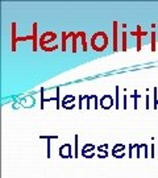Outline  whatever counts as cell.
<instances>
[{
	"mask_svg": "<svg viewBox=\"0 0 158 178\" xmlns=\"http://www.w3.org/2000/svg\"><path fill=\"white\" fill-rule=\"evenodd\" d=\"M108 42H109V40H108V36L105 32H96L90 40L91 48L95 52H103L104 49H107Z\"/></svg>",
	"mask_w": 158,
	"mask_h": 178,
	"instance_id": "cell-1",
	"label": "cell"
},
{
	"mask_svg": "<svg viewBox=\"0 0 158 178\" xmlns=\"http://www.w3.org/2000/svg\"><path fill=\"white\" fill-rule=\"evenodd\" d=\"M57 40V34L54 32H45L43 34L40 36V48L42 49V50H45V49L47 48V44H51Z\"/></svg>",
	"mask_w": 158,
	"mask_h": 178,
	"instance_id": "cell-2",
	"label": "cell"
},
{
	"mask_svg": "<svg viewBox=\"0 0 158 178\" xmlns=\"http://www.w3.org/2000/svg\"><path fill=\"white\" fill-rule=\"evenodd\" d=\"M58 153H59V156L62 158H71V157H74V156H73L71 144H63V145H61Z\"/></svg>",
	"mask_w": 158,
	"mask_h": 178,
	"instance_id": "cell-3",
	"label": "cell"
},
{
	"mask_svg": "<svg viewBox=\"0 0 158 178\" xmlns=\"http://www.w3.org/2000/svg\"><path fill=\"white\" fill-rule=\"evenodd\" d=\"M99 103H100V107L104 110H109L111 107H113V104L116 103L115 100H113V98L111 95H103L102 96V99L99 100Z\"/></svg>",
	"mask_w": 158,
	"mask_h": 178,
	"instance_id": "cell-4",
	"label": "cell"
},
{
	"mask_svg": "<svg viewBox=\"0 0 158 178\" xmlns=\"http://www.w3.org/2000/svg\"><path fill=\"white\" fill-rule=\"evenodd\" d=\"M95 145L94 144H86L82 148V156L86 158H92L95 156Z\"/></svg>",
	"mask_w": 158,
	"mask_h": 178,
	"instance_id": "cell-5",
	"label": "cell"
},
{
	"mask_svg": "<svg viewBox=\"0 0 158 178\" xmlns=\"http://www.w3.org/2000/svg\"><path fill=\"white\" fill-rule=\"evenodd\" d=\"M62 107L66 110H71L75 107V98L74 95H66L62 99Z\"/></svg>",
	"mask_w": 158,
	"mask_h": 178,
	"instance_id": "cell-6",
	"label": "cell"
},
{
	"mask_svg": "<svg viewBox=\"0 0 158 178\" xmlns=\"http://www.w3.org/2000/svg\"><path fill=\"white\" fill-rule=\"evenodd\" d=\"M38 28V24L37 23H34L33 24V29H32V36H33V46H32V50L33 52H37V49H38V45H40V44H38V41H40V38L37 37V29Z\"/></svg>",
	"mask_w": 158,
	"mask_h": 178,
	"instance_id": "cell-7",
	"label": "cell"
},
{
	"mask_svg": "<svg viewBox=\"0 0 158 178\" xmlns=\"http://www.w3.org/2000/svg\"><path fill=\"white\" fill-rule=\"evenodd\" d=\"M132 36H137V52L141 50V37L142 36H148V32H141V28L137 26V30H134V32H132Z\"/></svg>",
	"mask_w": 158,
	"mask_h": 178,
	"instance_id": "cell-8",
	"label": "cell"
},
{
	"mask_svg": "<svg viewBox=\"0 0 158 178\" xmlns=\"http://www.w3.org/2000/svg\"><path fill=\"white\" fill-rule=\"evenodd\" d=\"M12 29H11V34H12V40H11V48H12V52H16V40H17V36H16V23H12Z\"/></svg>",
	"mask_w": 158,
	"mask_h": 178,
	"instance_id": "cell-9",
	"label": "cell"
},
{
	"mask_svg": "<svg viewBox=\"0 0 158 178\" xmlns=\"http://www.w3.org/2000/svg\"><path fill=\"white\" fill-rule=\"evenodd\" d=\"M112 26H113V52H117V44H118V40H117V28H118V24L117 21H113L112 23Z\"/></svg>",
	"mask_w": 158,
	"mask_h": 178,
	"instance_id": "cell-10",
	"label": "cell"
},
{
	"mask_svg": "<svg viewBox=\"0 0 158 178\" xmlns=\"http://www.w3.org/2000/svg\"><path fill=\"white\" fill-rule=\"evenodd\" d=\"M40 139H45V140H47V156H46V157H47V158H50V157H51V150H50V141H51L53 139H58V135H50V136L41 135V136H40Z\"/></svg>",
	"mask_w": 158,
	"mask_h": 178,
	"instance_id": "cell-11",
	"label": "cell"
},
{
	"mask_svg": "<svg viewBox=\"0 0 158 178\" xmlns=\"http://www.w3.org/2000/svg\"><path fill=\"white\" fill-rule=\"evenodd\" d=\"M125 148H126V146H125L124 144H116V145L112 148V156L116 158L118 154H121V153L125 152Z\"/></svg>",
	"mask_w": 158,
	"mask_h": 178,
	"instance_id": "cell-12",
	"label": "cell"
},
{
	"mask_svg": "<svg viewBox=\"0 0 158 178\" xmlns=\"http://www.w3.org/2000/svg\"><path fill=\"white\" fill-rule=\"evenodd\" d=\"M79 33V38L82 41V48H83V52L87 50V41H86V33L85 32H78Z\"/></svg>",
	"mask_w": 158,
	"mask_h": 178,
	"instance_id": "cell-13",
	"label": "cell"
},
{
	"mask_svg": "<svg viewBox=\"0 0 158 178\" xmlns=\"http://www.w3.org/2000/svg\"><path fill=\"white\" fill-rule=\"evenodd\" d=\"M67 38H70L69 32H62V44H61V49H62V52L66 50V41H67Z\"/></svg>",
	"mask_w": 158,
	"mask_h": 178,
	"instance_id": "cell-14",
	"label": "cell"
},
{
	"mask_svg": "<svg viewBox=\"0 0 158 178\" xmlns=\"http://www.w3.org/2000/svg\"><path fill=\"white\" fill-rule=\"evenodd\" d=\"M79 36H78V32L73 34L71 37V41H73V53H77V41H78Z\"/></svg>",
	"mask_w": 158,
	"mask_h": 178,
	"instance_id": "cell-15",
	"label": "cell"
},
{
	"mask_svg": "<svg viewBox=\"0 0 158 178\" xmlns=\"http://www.w3.org/2000/svg\"><path fill=\"white\" fill-rule=\"evenodd\" d=\"M75 139V144H74V157H79V152H78V141H79V136L75 135L74 136Z\"/></svg>",
	"mask_w": 158,
	"mask_h": 178,
	"instance_id": "cell-16",
	"label": "cell"
},
{
	"mask_svg": "<svg viewBox=\"0 0 158 178\" xmlns=\"http://www.w3.org/2000/svg\"><path fill=\"white\" fill-rule=\"evenodd\" d=\"M153 91H154V92H153V94H154V104H153V108H154V110H157L158 108V88L157 87H154V88H153Z\"/></svg>",
	"mask_w": 158,
	"mask_h": 178,
	"instance_id": "cell-17",
	"label": "cell"
},
{
	"mask_svg": "<svg viewBox=\"0 0 158 178\" xmlns=\"http://www.w3.org/2000/svg\"><path fill=\"white\" fill-rule=\"evenodd\" d=\"M126 38H128V34L126 32L122 33V50L126 52V49H128V45H126Z\"/></svg>",
	"mask_w": 158,
	"mask_h": 178,
	"instance_id": "cell-18",
	"label": "cell"
},
{
	"mask_svg": "<svg viewBox=\"0 0 158 178\" xmlns=\"http://www.w3.org/2000/svg\"><path fill=\"white\" fill-rule=\"evenodd\" d=\"M150 37H152V52H154L156 50V37H157V34H156V32H152V34H150Z\"/></svg>",
	"mask_w": 158,
	"mask_h": 178,
	"instance_id": "cell-19",
	"label": "cell"
},
{
	"mask_svg": "<svg viewBox=\"0 0 158 178\" xmlns=\"http://www.w3.org/2000/svg\"><path fill=\"white\" fill-rule=\"evenodd\" d=\"M132 98L134 99V106H133V108H134V110H137V104H138V103H137V100L140 99V95L137 94V90H134V91H133V95H132Z\"/></svg>",
	"mask_w": 158,
	"mask_h": 178,
	"instance_id": "cell-20",
	"label": "cell"
},
{
	"mask_svg": "<svg viewBox=\"0 0 158 178\" xmlns=\"http://www.w3.org/2000/svg\"><path fill=\"white\" fill-rule=\"evenodd\" d=\"M96 150H98V152H107V150H108V144H103V145L96 146Z\"/></svg>",
	"mask_w": 158,
	"mask_h": 178,
	"instance_id": "cell-21",
	"label": "cell"
},
{
	"mask_svg": "<svg viewBox=\"0 0 158 178\" xmlns=\"http://www.w3.org/2000/svg\"><path fill=\"white\" fill-rule=\"evenodd\" d=\"M86 98H87V95H81V96H79V104H78L79 110H82V108H83V100H85Z\"/></svg>",
	"mask_w": 158,
	"mask_h": 178,
	"instance_id": "cell-22",
	"label": "cell"
},
{
	"mask_svg": "<svg viewBox=\"0 0 158 178\" xmlns=\"http://www.w3.org/2000/svg\"><path fill=\"white\" fill-rule=\"evenodd\" d=\"M118 90H120V87L116 86V108H120V104H118Z\"/></svg>",
	"mask_w": 158,
	"mask_h": 178,
	"instance_id": "cell-23",
	"label": "cell"
},
{
	"mask_svg": "<svg viewBox=\"0 0 158 178\" xmlns=\"http://www.w3.org/2000/svg\"><path fill=\"white\" fill-rule=\"evenodd\" d=\"M150 157H152V158L156 157V146H154V144L150 145Z\"/></svg>",
	"mask_w": 158,
	"mask_h": 178,
	"instance_id": "cell-24",
	"label": "cell"
},
{
	"mask_svg": "<svg viewBox=\"0 0 158 178\" xmlns=\"http://www.w3.org/2000/svg\"><path fill=\"white\" fill-rule=\"evenodd\" d=\"M144 157H145V158L150 157V154L148 153V145H146V144H144Z\"/></svg>",
	"mask_w": 158,
	"mask_h": 178,
	"instance_id": "cell-25",
	"label": "cell"
},
{
	"mask_svg": "<svg viewBox=\"0 0 158 178\" xmlns=\"http://www.w3.org/2000/svg\"><path fill=\"white\" fill-rule=\"evenodd\" d=\"M98 157H99V158H105V157H108V152H98Z\"/></svg>",
	"mask_w": 158,
	"mask_h": 178,
	"instance_id": "cell-26",
	"label": "cell"
},
{
	"mask_svg": "<svg viewBox=\"0 0 158 178\" xmlns=\"http://www.w3.org/2000/svg\"><path fill=\"white\" fill-rule=\"evenodd\" d=\"M126 99H128V98H126V94H125L124 98H122V102H124V106H122V108H124V110H126Z\"/></svg>",
	"mask_w": 158,
	"mask_h": 178,
	"instance_id": "cell-27",
	"label": "cell"
},
{
	"mask_svg": "<svg viewBox=\"0 0 158 178\" xmlns=\"http://www.w3.org/2000/svg\"><path fill=\"white\" fill-rule=\"evenodd\" d=\"M145 108H149V94H146V104H145Z\"/></svg>",
	"mask_w": 158,
	"mask_h": 178,
	"instance_id": "cell-28",
	"label": "cell"
}]
</instances>
